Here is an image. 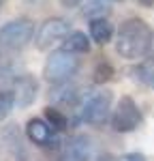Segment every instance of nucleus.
<instances>
[{"label": "nucleus", "instance_id": "5", "mask_svg": "<svg viewBox=\"0 0 154 161\" xmlns=\"http://www.w3.org/2000/svg\"><path fill=\"white\" fill-rule=\"evenodd\" d=\"M143 125V114L131 97H120L116 110L111 112V129L118 133H131Z\"/></svg>", "mask_w": 154, "mask_h": 161}, {"label": "nucleus", "instance_id": "9", "mask_svg": "<svg viewBox=\"0 0 154 161\" xmlns=\"http://www.w3.org/2000/svg\"><path fill=\"white\" fill-rule=\"evenodd\" d=\"M13 95H15V101H17V105L19 108H26V105H30L32 101L37 99L38 95V82L34 75H28V73H22L17 75V77H13Z\"/></svg>", "mask_w": 154, "mask_h": 161}, {"label": "nucleus", "instance_id": "4", "mask_svg": "<svg viewBox=\"0 0 154 161\" xmlns=\"http://www.w3.org/2000/svg\"><path fill=\"white\" fill-rule=\"evenodd\" d=\"M79 54H73V52L64 50H54L47 56L45 60V69H43V75L45 80L49 82L51 86H58V84H66L73 75L77 73L79 69Z\"/></svg>", "mask_w": 154, "mask_h": 161}, {"label": "nucleus", "instance_id": "11", "mask_svg": "<svg viewBox=\"0 0 154 161\" xmlns=\"http://www.w3.org/2000/svg\"><path fill=\"white\" fill-rule=\"evenodd\" d=\"M79 92H77V88L73 84H58V86L51 90V101L54 103H60V105H75L77 101H79Z\"/></svg>", "mask_w": 154, "mask_h": 161}, {"label": "nucleus", "instance_id": "18", "mask_svg": "<svg viewBox=\"0 0 154 161\" xmlns=\"http://www.w3.org/2000/svg\"><path fill=\"white\" fill-rule=\"evenodd\" d=\"M120 161H148V159H146L141 153H126Z\"/></svg>", "mask_w": 154, "mask_h": 161}, {"label": "nucleus", "instance_id": "1", "mask_svg": "<svg viewBox=\"0 0 154 161\" xmlns=\"http://www.w3.org/2000/svg\"><path fill=\"white\" fill-rule=\"evenodd\" d=\"M154 45V30L141 17L124 19L116 35V54L126 60L146 58Z\"/></svg>", "mask_w": 154, "mask_h": 161}, {"label": "nucleus", "instance_id": "21", "mask_svg": "<svg viewBox=\"0 0 154 161\" xmlns=\"http://www.w3.org/2000/svg\"><path fill=\"white\" fill-rule=\"evenodd\" d=\"M2 2H4V0H0V7H2Z\"/></svg>", "mask_w": 154, "mask_h": 161}, {"label": "nucleus", "instance_id": "23", "mask_svg": "<svg viewBox=\"0 0 154 161\" xmlns=\"http://www.w3.org/2000/svg\"><path fill=\"white\" fill-rule=\"evenodd\" d=\"M0 58H2V56H0Z\"/></svg>", "mask_w": 154, "mask_h": 161}, {"label": "nucleus", "instance_id": "14", "mask_svg": "<svg viewBox=\"0 0 154 161\" xmlns=\"http://www.w3.org/2000/svg\"><path fill=\"white\" fill-rule=\"evenodd\" d=\"M45 120L56 129V131H64V129H69V118H66V114L58 110V108H54V105H47L45 108Z\"/></svg>", "mask_w": 154, "mask_h": 161}, {"label": "nucleus", "instance_id": "15", "mask_svg": "<svg viewBox=\"0 0 154 161\" xmlns=\"http://www.w3.org/2000/svg\"><path fill=\"white\" fill-rule=\"evenodd\" d=\"M135 75H137V80H139L141 84H146L148 88L154 90V56L141 62L139 67L135 69Z\"/></svg>", "mask_w": 154, "mask_h": 161}, {"label": "nucleus", "instance_id": "6", "mask_svg": "<svg viewBox=\"0 0 154 161\" xmlns=\"http://www.w3.org/2000/svg\"><path fill=\"white\" fill-rule=\"evenodd\" d=\"M71 32L73 30H71V24L66 19H62V17H49V19H45L43 24L38 26L34 41H37V47L41 52H47L54 45L64 43Z\"/></svg>", "mask_w": 154, "mask_h": 161}, {"label": "nucleus", "instance_id": "20", "mask_svg": "<svg viewBox=\"0 0 154 161\" xmlns=\"http://www.w3.org/2000/svg\"><path fill=\"white\" fill-rule=\"evenodd\" d=\"M141 7H146V9H152L154 7V0H137Z\"/></svg>", "mask_w": 154, "mask_h": 161}, {"label": "nucleus", "instance_id": "19", "mask_svg": "<svg viewBox=\"0 0 154 161\" xmlns=\"http://www.w3.org/2000/svg\"><path fill=\"white\" fill-rule=\"evenodd\" d=\"M60 4H62L64 9H75V7H79L84 0H58Z\"/></svg>", "mask_w": 154, "mask_h": 161}, {"label": "nucleus", "instance_id": "2", "mask_svg": "<svg viewBox=\"0 0 154 161\" xmlns=\"http://www.w3.org/2000/svg\"><path fill=\"white\" fill-rule=\"evenodd\" d=\"M111 103L114 97L105 88H90L81 92L77 103V123L86 125H103L111 116Z\"/></svg>", "mask_w": 154, "mask_h": 161}, {"label": "nucleus", "instance_id": "12", "mask_svg": "<svg viewBox=\"0 0 154 161\" xmlns=\"http://www.w3.org/2000/svg\"><path fill=\"white\" fill-rule=\"evenodd\" d=\"M64 50L73 52V54H86V52H90V39L88 35H84L81 30H73L69 37H66V41L62 43Z\"/></svg>", "mask_w": 154, "mask_h": 161}, {"label": "nucleus", "instance_id": "7", "mask_svg": "<svg viewBox=\"0 0 154 161\" xmlns=\"http://www.w3.org/2000/svg\"><path fill=\"white\" fill-rule=\"evenodd\" d=\"M26 137L38 148H58L62 144L60 131H56L45 118H30L26 123Z\"/></svg>", "mask_w": 154, "mask_h": 161}, {"label": "nucleus", "instance_id": "16", "mask_svg": "<svg viewBox=\"0 0 154 161\" xmlns=\"http://www.w3.org/2000/svg\"><path fill=\"white\" fill-rule=\"evenodd\" d=\"M17 105V101H15V95H13V90L9 88H2L0 90V120H4L9 114L13 112V108Z\"/></svg>", "mask_w": 154, "mask_h": 161}, {"label": "nucleus", "instance_id": "8", "mask_svg": "<svg viewBox=\"0 0 154 161\" xmlns=\"http://www.w3.org/2000/svg\"><path fill=\"white\" fill-rule=\"evenodd\" d=\"M60 161H92V140L86 133L71 136L62 146Z\"/></svg>", "mask_w": 154, "mask_h": 161}, {"label": "nucleus", "instance_id": "22", "mask_svg": "<svg viewBox=\"0 0 154 161\" xmlns=\"http://www.w3.org/2000/svg\"><path fill=\"white\" fill-rule=\"evenodd\" d=\"M114 2H122V0H114Z\"/></svg>", "mask_w": 154, "mask_h": 161}, {"label": "nucleus", "instance_id": "3", "mask_svg": "<svg viewBox=\"0 0 154 161\" xmlns=\"http://www.w3.org/2000/svg\"><path fill=\"white\" fill-rule=\"evenodd\" d=\"M34 35V22L28 17L11 19L4 26H0V56L22 52L32 41Z\"/></svg>", "mask_w": 154, "mask_h": 161}, {"label": "nucleus", "instance_id": "17", "mask_svg": "<svg viewBox=\"0 0 154 161\" xmlns=\"http://www.w3.org/2000/svg\"><path fill=\"white\" fill-rule=\"evenodd\" d=\"M114 77V67L109 64V62H101V64H96V69H94V80L103 84V82H109Z\"/></svg>", "mask_w": 154, "mask_h": 161}, {"label": "nucleus", "instance_id": "13", "mask_svg": "<svg viewBox=\"0 0 154 161\" xmlns=\"http://www.w3.org/2000/svg\"><path fill=\"white\" fill-rule=\"evenodd\" d=\"M109 0H90L88 4H84V15L90 17V19H101L109 13Z\"/></svg>", "mask_w": 154, "mask_h": 161}, {"label": "nucleus", "instance_id": "10", "mask_svg": "<svg viewBox=\"0 0 154 161\" xmlns=\"http://www.w3.org/2000/svg\"><path fill=\"white\" fill-rule=\"evenodd\" d=\"M114 37V26L107 17H101V19H90V39L99 45H105L109 43Z\"/></svg>", "mask_w": 154, "mask_h": 161}]
</instances>
